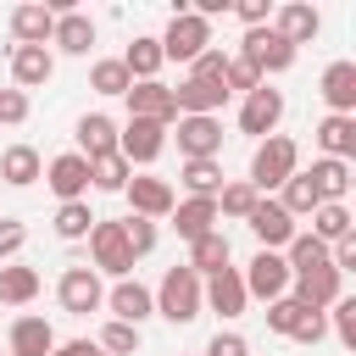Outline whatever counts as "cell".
I'll return each mask as SVG.
<instances>
[{
  "label": "cell",
  "mask_w": 356,
  "mask_h": 356,
  "mask_svg": "<svg viewBox=\"0 0 356 356\" xmlns=\"http://www.w3.org/2000/svg\"><path fill=\"white\" fill-rule=\"evenodd\" d=\"M56 350V328L44 317H17L11 323V356H50Z\"/></svg>",
  "instance_id": "cell-29"
},
{
  "label": "cell",
  "mask_w": 356,
  "mask_h": 356,
  "mask_svg": "<svg viewBox=\"0 0 356 356\" xmlns=\"http://www.w3.org/2000/svg\"><path fill=\"white\" fill-rule=\"evenodd\" d=\"M50 356H100V345H89V339H67V345H61V339H56Z\"/></svg>",
  "instance_id": "cell-51"
},
{
  "label": "cell",
  "mask_w": 356,
  "mask_h": 356,
  "mask_svg": "<svg viewBox=\"0 0 356 356\" xmlns=\"http://www.w3.org/2000/svg\"><path fill=\"white\" fill-rule=\"evenodd\" d=\"M312 139L323 145L328 161H350V156H356V117H334V111H328V117L312 128Z\"/></svg>",
  "instance_id": "cell-25"
},
{
  "label": "cell",
  "mask_w": 356,
  "mask_h": 356,
  "mask_svg": "<svg viewBox=\"0 0 356 356\" xmlns=\"http://www.w3.org/2000/svg\"><path fill=\"white\" fill-rule=\"evenodd\" d=\"M261 83H267V78H261L245 56H228V72H222V89H228V95H234V89H239V95H250V89H261Z\"/></svg>",
  "instance_id": "cell-42"
},
{
  "label": "cell",
  "mask_w": 356,
  "mask_h": 356,
  "mask_svg": "<svg viewBox=\"0 0 356 356\" xmlns=\"http://www.w3.org/2000/svg\"><path fill=\"white\" fill-rule=\"evenodd\" d=\"M222 100H228V89H222V83H200V78H184V83L172 89L178 117H217Z\"/></svg>",
  "instance_id": "cell-22"
},
{
  "label": "cell",
  "mask_w": 356,
  "mask_h": 356,
  "mask_svg": "<svg viewBox=\"0 0 356 356\" xmlns=\"http://www.w3.org/2000/svg\"><path fill=\"white\" fill-rule=\"evenodd\" d=\"M200 50H211V22L195 11H172L167 33H161V56L167 61H195Z\"/></svg>",
  "instance_id": "cell-3"
},
{
  "label": "cell",
  "mask_w": 356,
  "mask_h": 356,
  "mask_svg": "<svg viewBox=\"0 0 356 356\" xmlns=\"http://www.w3.org/2000/svg\"><path fill=\"white\" fill-rule=\"evenodd\" d=\"M234 56H245L261 78H267V72H289V67H295V44H284L273 28H245V39H239V50H234Z\"/></svg>",
  "instance_id": "cell-5"
},
{
  "label": "cell",
  "mask_w": 356,
  "mask_h": 356,
  "mask_svg": "<svg viewBox=\"0 0 356 356\" xmlns=\"http://www.w3.org/2000/svg\"><path fill=\"white\" fill-rule=\"evenodd\" d=\"M122 195H128L134 217H150V222L172 217V206H178L172 184H167V178H156V172H139V178H128V184H122Z\"/></svg>",
  "instance_id": "cell-11"
},
{
  "label": "cell",
  "mask_w": 356,
  "mask_h": 356,
  "mask_svg": "<svg viewBox=\"0 0 356 356\" xmlns=\"http://www.w3.org/2000/svg\"><path fill=\"white\" fill-rule=\"evenodd\" d=\"M284 44H312L317 33H323V11L317 6H306V0H284V6H273V22H267Z\"/></svg>",
  "instance_id": "cell-9"
},
{
  "label": "cell",
  "mask_w": 356,
  "mask_h": 356,
  "mask_svg": "<svg viewBox=\"0 0 356 356\" xmlns=\"http://www.w3.org/2000/svg\"><path fill=\"white\" fill-rule=\"evenodd\" d=\"M323 334H328V312H306V317L295 323V334H289V339H295V345H317Z\"/></svg>",
  "instance_id": "cell-47"
},
{
  "label": "cell",
  "mask_w": 356,
  "mask_h": 356,
  "mask_svg": "<svg viewBox=\"0 0 356 356\" xmlns=\"http://www.w3.org/2000/svg\"><path fill=\"white\" fill-rule=\"evenodd\" d=\"M134 350H139V328H128V323L100 328V356H134Z\"/></svg>",
  "instance_id": "cell-41"
},
{
  "label": "cell",
  "mask_w": 356,
  "mask_h": 356,
  "mask_svg": "<svg viewBox=\"0 0 356 356\" xmlns=\"http://www.w3.org/2000/svg\"><path fill=\"white\" fill-rule=\"evenodd\" d=\"M306 234H317L323 245H339V239H350V234H356V222H350V206H317Z\"/></svg>",
  "instance_id": "cell-34"
},
{
  "label": "cell",
  "mask_w": 356,
  "mask_h": 356,
  "mask_svg": "<svg viewBox=\"0 0 356 356\" xmlns=\"http://www.w3.org/2000/svg\"><path fill=\"white\" fill-rule=\"evenodd\" d=\"M178 184L189 189V200H217V189H222V161H184V167H178Z\"/></svg>",
  "instance_id": "cell-32"
},
{
  "label": "cell",
  "mask_w": 356,
  "mask_h": 356,
  "mask_svg": "<svg viewBox=\"0 0 356 356\" xmlns=\"http://www.w3.org/2000/svg\"><path fill=\"white\" fill-rule=\"evenodd\" d=\"M0 178H6L11 189H28V184H39V178H44V161H39V150H33V145H6V150H0Z\"/></svg>",
  "instance_id": "cell-27"
},
{
  "label": "cell",
  "mask_w": 356,
  "mask_h": 356,
  "mask_svg": "<svg viewBox=\"0 0 356 356\" xmlns=\"http://www.w3.org/2000/svg\"><path fill=\"white\" fill-rule=\"evenodd\" d=\"M289 172H300V145L289 139V134H267L261 145H256V156H250V189L256 195H267V189H278Z\"/></svg>",
  "instance_id": "cell-1"
},
{
  "label": "cell",
  "mask_w": 356,
  "mask_h": 356,
  "mask_svg": "<svg viewBox=\"0 0 356 356\" xmlns=\"http://www.w3.org/2000/svg\"><path fill=\"white\" fill-rule=\"evenodd\" d=\"M256 200H261V195H256L245 178H234V184L217 189V217H239V222H245V217L256 211Z\"/></svg>",
  "instance_id": "cell-39"
},
{
  "label": "cell",
  "mask_w": 356,
  "mask_h": 356,
  "mask_svg": "<svg viewBox=\"0 0 356 356\" xmlns=\"http://www.w3.org/2000/svg\"><path fill=\"white\" fill-rule=\"evenodd\" d=\"M239 278H245V295H256V300H278V295H289V267H284L278 250H256L250 267H245Z\"/></svg>",
  "instance_id": "cell-12"
},
{
  "label": "cell",
  "mask_w": 356,
  "mask_h": 356,
  "mask_svg": "<svg viewBox=\"0 0 356 356\" xmlns=\"http://www.w3.org/2000/svg\"><path fill=\"white\" fill-rule=\"evenodd\" d=\"M161 150H167V128H161V122L128 117V128H117V156H122L128 167H150Z\"/></svg>",
  "instance_id": "cell-6"
},
{
  "label": "cell",
  "mask_w": 356,
  "mask_h": 356,
  "mask_svg": "<svg viewBox=\"0 0 356 356\" xmlns=\"http://www.w3.org/2000/svg\"><path fill=\"white\" fill-rule=\"evenodd\" d=\"M89 89H95V95H128L134 78H128V67H122L117 56H106V61L89 67Z\"/></svg>",
  "instance_id": "cell-38"
},
{
  "label": "cell",
  "mask_w": 356,
  "mask_h": 356,
  "mask_svg": "<svg viewBox=\"0 0 356 356\" xmlns=\"http://www.w3.org/2000/svg\"><path fill=\"white\" fill-rule=\"evenodd\" d=\"M122 100H128V117H145V122H161V128H172V122H178L172 89H167L161 78H150V83H134Z\"/></svg>",
  "instance_id": "cell-15"
},
{
  "label": "cell",
  "mask_w": 356,
  "mask_h": 356,
  "mask_svg": "<svg viewBox=\"0 0 356 356\" xmlns=\"http://www.w3.org/2000/svg\"><path fill=\"white\" fill-rule=\"evenodd\" d=\"M195 278H211V273H222L228 267V234L217 228V234H206V239H195L189 245V261H184Z\"/></svg>",
  "instance_id": "cell-31"
},
{
  "label": "cell",
  "mask_w": 356,
  "mask_h": 356,
  "mask_svg": "<svg viewBox=\"0 0 356 356\" xmlns=\"http://www.w3.org/2000/svg\"><path fill=\"white\" fill-rule=\"evenodd\" d=\"M234 17L245 28H267L273 22V0H234Z\"/></svg>",
  "instance_id": "cell-46"
},
{
  "label": "cell",
  "mask_w": 356,
  "mask_h": 356,
  "mask_svg": "<svg viewBox=\"0 0 356 356\" xmlns=\"http://www.w3.org/2000/svg\"><path fill=\"white\" fill-rule=\"evenodd\" d=\"M278 122H284V95H278L273 83L250 89V95H245V106H239V134L267 139V134H278Z\"/></svg>",
  "instance_id": "cell-10"
},
{
  "label": "cell",
  "mask_w": 356,
  "mask_h": 356,
  "mask_svg": "<svg viewBox=\"0 0 356 356\" xmlns=\"http://www.w3.org/2000/svg\"><path fill=\"white\" fill-rule=\"evenodd\" d=\"M200 306H211L222 323H234V317H245V306H250V295H245V278H239V267H222V273H211V278H200Z\"/></svg>",
  "instance_id": "cell-8"
},
{
  "label": "cell",
  "mask_w": 356,
  "mask_h": 356,
  "mask_svg": "<svg viewBox=\"0 0 356 356\" xmlns=\"http://www.w3.org/2000/svg\"><path fill=\"white\" fill-rule=\"evenodd\" d=\"M317 95L328 100V111H334V117H356V61H328V67H323Z\"/></svg>",
  "instance_id": "cell-19"
},
{
  "label": "cell",
  "mask_w": 356,
  "mask_h": 356,
  "mask_svg": "<svg viewBox=\"0 0 356 356\" xmlns=\"http://www.w3.org/2000/svg\"><path fill=\"white\" fill-rule=\"evenodd\" d=\"M172 228H178V239H206V234H217V200H178L172 206Z\"/></svg>",
  "instance_id": "cell-28"
},
{
  "label": "cell",
  "mask_w": 356,
  "mask_h": 356,
  "mask_svg": "<svg viewBox=\"0 0 356 356\" xmlns=\"http://www.w3.org/2000/svg\"><path fill=\"white\" fill-rule=\"evenodd\" d=\"M134 178V167L111 150V156H100V161H89V189H106V195H122V184Z\"/></svg>",
  "instance_id": "cell-37"
},
{
  "label": "cell",
  "mask_w": 356,
  "mask_h": 356,
  "mask_svg": "<svg viewBox=\"0 0 356 356\" xmlns=\"http://www.w3.org/2000/svg\"><path fill=\"white\" fill-rule=\"evenodd\" d=\"M44 184L56 189L61 206H67V200H83V195H89V161H83L78 150H67V156H56V161L44 167Z\"/></svg>",
  "instance_id": "cell-20"
},
{
  "label": "cell",
  "mask_w": 356,
  "mask_h": 356,
  "mask_svg": "<svg viewBox=\"0 0 356 356\" xmlns=\"http://www.w3.org/2000/svg\"><path fill=\"white\" fill-rule=\"evenodd\" d=\"M22 245H28V228H22L17 217H0V261H11Z\"/></svg>",
  "instance_id": "cell-48"
},
{
  "label": "cell",
  "mask_w": 356,
  "mask_h": 356,
  "mask_svg": "<svg viewBox=\"0 0 356 356\" xmlns=\"http://www.w3.org/2000/svg\"><path fill=\"white\" fill-rule=\"evenodd\" d=\"M50 33H56V11L44 0H28V6L11 11V39L17 44H50Z\"/></svg>",
  "instance_id": "cell-24"
},
{
  "label": "cell",
  "mask_w": 356,
  "mask_h": 356,
  "mask_svg": "<svg viewBox=\"0 0 356 356\" xmlns=\"http://www.w3.org/2000/svg\"><path fill=\"white\" fill-rule=\"evenodd\" d=\"M122 239H128V256L139 261V256H150V250H156V239H161V234H156V222H150V217H122Z\"/></svg>",
  "instance_id": "cell-40"
},
{
  "label": "cell",
  "mask_w": 356,
  "mask_h": 356,
  "mask_svg": "<svg viewBox=\"0 0 356 356\" xmlns=\"http://www.w3.org/2000/svg\"><path fill=\"white\" fill-rule=\"evenodd\" d=\"M106 306H111V323H128V328H139L145 317H156V295L139 278H117L111 295H106Z\"/></svg>",
  "instance_id": "cell-16"
},
{
  "label": "cell",
  "mask_w": 356,
  "mask_h": 356,
  "mask_svg": "<svg viewBox=\"0 0 356 356\" xmlns=\"http://www.w3.org/2000/svg\"><path fill=\"white\" fill-rule=\"evenodd\" d=\"M306 178H312V189H317L323 206H345V195H350V161H328V156H317Z\"/></svg>",
  "instance_id": "cell-26"
},
{
  "label": "cell",
  "mask_w": 356,
  "mask_h": 356,
  "mask_svg": "<svg viewBox=\"0 0 356 356\" xmlns=\"http://www.w3.org/2000/svg\"><path fill=\"white\" fill-rule=\"evenodd\" d=\"M33 295H39V273L22 261H6L0 267V306H28Z\"/></svg>",
  "instance_id": "cell-33"
},
{
  "label": "cell",
  "mask_w": 356,
  "mask_h": 356,
  "mask_svg": "<svg viewBox=\"0 0 356 356\" xmlns=\"http://www.w3.org/2000/svg\"><path fill=\"white\" fill-rule=\"evenodd\" d=\"M339 273L334 267H317V273H300V278H289V300L295 306H306V312H328L334 300H339Z\"/></svg>",
  "instance_id": "cell-18"
},
{
  "label": "cell",
  "mask_w": 356,
  "mask_h": 356,
  "mask_svg": "<svg viewBox=\"0 0 356 356\" xmlns=\"http://www.w3.org/2000/svg\"><path fill=\"white\" fill-rule=\"evenodd\" d=\"M156 317L167 323H195L200 317V278L189 267H167L156 284Z\"/></svg>",
  "instance_id": "cell-2"
},
{
  "label": "cell",
  "mask_w": 356,
  "mask_h": 356,
  "mask_svg": "<svg viewBox=\"0 0 356 356\" xmlns=\"http://www.w3.org/2000/svg\"><path fill=\"white\" fill-rule=\"evenodd\" d=\"M89 267L95 273H111V278H128L134 273V256H128V239H122V222H106V217H95V228H89Z\"/></svg>",
  "instance_id": "cell-4"
},
{
  "label": "cell",
  "mask_w": 356,
  "mask_h": 356,
  "mask_svg": "<svg viewBox=\"0 0 356 356\" xmlns=\"http://www.w3.org/2000/svg\"><path fill=\"white\" fill-rule=\"evenodd\" d=\"M300 317H306V306H295L289 295H278V300H267V328H273V334H284V339H289Z\"/></svg>",
  "instance_id": "cell-43"
},
{
  "label": "cell",
  "mask_w": 356,
  "mask_h": 356,
  "mask_svg": "<svg viewBox=\"0 0 356 356\" xmlns=\"http://www.w3.org/2000/svg\"><path fill=\"white\" fill-rule=\"evenodd\" d=\"M245 222H250V234L261 239V250H278V256H284V245L295 239V217H289L278 200H256V211H250Z\"/></svg>",
  "instance_id": "cell-17"
},
{
  "label": "cell",
  "mask_w": 356,
  "mask_h": 356,
  "mask_svg": "<svg viewBox=\"0 0 356 356\" xmlns=\"http://www.w3.org/2000/svg\"><path fill=\"white\" fill-rule=\"evenodd\" d=\"M328 312H334V334H339V345H345V350H356V300H350V295H339Z\"/></svg>",
  "instance_id": "cell-45"
},
{
  "label": "cell",
  "mask_w": 356,
  "mask_h": 356,
  "mask_svg": "<svg viewBox=\"0 0 356 356\" xmlns=\"http://www.w3.org/2000/svg\"><path fill=\"white\" fill-rule=\"evenodd\" d=\"M50 44L61 50V56H89L95 50V17L89 11H56V33H50Z\"/></svg>",
  "instance_id": "cell-21"
},
{
  "label": "cell",
  "mask_w": 356,
  "mask_h": 356,
  "mask_svg": "<svg viewBox=\"0 0 356 356\" xmlns=\"http://www.w3.org/2000/svg\"><path fill=\"white\" fill-rule=\"evenodd\" d=\"M222 72H228V50H200L189 61V78H200V83H222Z\"/></svg>",
  "instance_id": "cell-44"
},
{
  "label": "cell",
  "mask_w": 356,
  "mask_h": 356,
  "mask_svg": "<svg viewBox=\"0 0 356 356\" xmlns=\"http://www.w3.org/2000/svg\"><path fill=\"white\" fill-rule=\"evenodd\" d=\"M206 356H250V345H245V334L217 328V334H211V345H206Z\"/></svg>",
  "instance_id": "cell-49"
},
{
  "label": "cell",
  "mask_w": 356,
  "mask_h": 356,
  "mask_svg": "<svg viewBox=\"0 0 356 356\" xmlns=\"http://www.w3.org/2000/svg\"><path fill=\"white\" fill-rule=\"evenodd\" d=\"M172 128H178L184 161H217V150H222V122L217 117H178Z\"/></svg>",
  "instance_id": "cell-14"
},
{
  "label": "cell",
  "mask_w": 356,
  "mask_h": 356,
  "mask_svg": "<svg viewBox=\"0 0 356 356\" xmlns=\"http://www.w3.org/2000/svg\"><path fill=\"white\" fill-rule=\"evenodd\" d=\"M278 189H284V195H278V206H284V211H289V217H312V211H317V206H323V200H317V189H312V178H306V172H289V178H284V184H278Z\"/></svg>",
  "instance_id": "cell-35"
},
{
  "label": "cell",
  "mask_w": 356,
  "mask_h": 356,
  "mask_svg": "<svg viewBox=\"0 0 356 356\" xmlns=\"http://www.w3.org/2000/svg\"><path fill=\"white\" fill-rule=\"evenodd\" d=\"M56 78V50L50 44H11V83L28 95V89H44Z\"/></svg>",
  "instance_id": "cell-13"
},
{
  "label": "cell",
  "mask_w": 356,
  "mask_h": 356,
  "mask_svg": "<svg viewBox=\"0 0 356 356\" xmlns=\"http://www.w3.org/2000/svg\"><path fill=\"white\" fill-rule=\"evenodd\" d=\"M56 239H89V228H95V211H89V200H67V206H56Z\"/></svg>",
  "instance_id": "cell-36"
},
{
  "label": "cell",
  "mask_w": 356,
  "mask_h": 356,
  "mask_svg": "<svg viewBox=\"0 0 356 356\" xmlns=\"http://www.w3.org/2000/svg\"><path fill=\"white\" fill-rule=\"evenodd\" d=\"M72 139H78V156H83V161H100V156L117 150V122H111L106 111H89V117H78Z\"/></svg>",
  "instance_id": "cell-23"
},
{
  "label": "cell",
  "mask_w": 356,
  "mask_h": 356,
  "mask_svg": "<svg viewBox=\"0 0 356 356\" xmlns=\"http://www.w3.org/2000/svg\"><path fill=\"white\" fill-rule=\"evenodd\" d=\"M6 356H11V350H6Z\"/></svg>",
  "instance_id": "cell-52"
},
{
  "label": "cell",
  "mask_w": 356,
  "mask_h": 356,
  "mask_svg": "<svg viewBox=\"0 0 356 356\" xmlns=\"http://www.w3.org/2000/svg\"><path fill=\"white\" fill-rule=\"evenodd\" d=\"M117 61L128 67V78H134V83H150V78L161 72V61H167V56H161V39L139 33V39H134V44H128V50H122Z\"/></svg>",
  "instance_id": "cell-30"
},
{
  "label": "cell",
  "mask_w": 356,
  "mask_h": 356,
  "mask_svg": "<svg viewBox=\"0 0 356 356\" xmlns=\"http://www.w3.org/2000/svg\"><path fill=\"white\" fill-rule=\"evenodd\" d=\"M0 122H28V95L22 89H0Z\"/></svg>",
  "instance_id": "cell-50"
},
{
  "label": "cell",
  "mask_w": 356,
  "mask_h": 356,
  "mask_svg": "<svg viewBox=\"0 0 356 356\" xmlns=\"http://www.w3.org/2000/svg\"><path fill=\"white\" fill-rule=\"evenodd\" d=\"M56 300H61V312H72V317L100 312V306H106L100 273H95V267H67V273H61V284H56Z\"/></svg>",
  "instance_id": "cell-7"
}]
</instances>
